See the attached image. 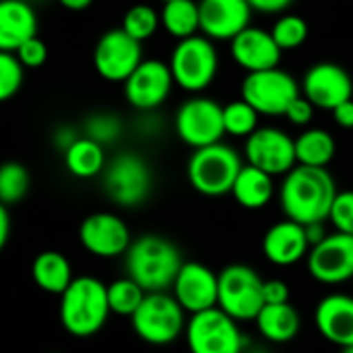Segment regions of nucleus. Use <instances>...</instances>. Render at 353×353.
<instances>
[{"label":"nucleus","mask_w":353,"mask_h":353,"mask_svg":"<svg viewBox=\"0 0 353 353\" xmlns=\"http://www.w3.org/2000/svg\"><path fill=\"white\" fill-rule=\"evenodd\" d=\"M336 194V183L326 166L295 164L285 174L279 200L287 219L310 225L328 221Z\"/></svg>","instance_id":"f257e3e1"},{"label":"nucleus","mask_w":353,"mask_h":353,"mask_svg":"<svg viewBox=\"0 0 353 353\" xmlns=\"http://www.w3.org/2000/svg\"><path fill=\"white\" fill-rule=\"evenodd\" d=\"M183 256L170 239L145 233L131 241L125 252V272L137 285L152 291H168L183 266Z\"/></svg>","instance_id":"f03ea898"},{"label":"nucleus","mask_w":353,"mask_h":353,"mask_svg":"<svg viewBox=\"0 0 353 353\" xmlns=\"http://www.w3.org/2000/svg\"><path fill=\"white\" fill-rule=\"evenodd\" d=\"M110 314L108 285L96 276H75L61 295V324L73 336L85 339L100 332Z\"/></svg>","instance_id":"7ed1b4c3"},{"label":"nucleus","mask_w":353,"mask_h":353,"mask_svg":"<svg viewBox=\"0 0 353 353\" xmlns=\"http://www.w3.org/2000/svg\"><path fill=\"white\" fill-rule=\"evenodd\" d=\"M133 332L148 345L164 347L185 332L188 312L168 291L145 293L141 305L131 316Z\"/></svg>","instance_id":"20e7f679"},{"label":"nucleus","mask_w":353,"mask_h":353,"mask_svg":"<svg viewBox=\"0 0 353 353\" xmlns=\"http://www.w3.org/2000/svg\"><path fill=\"white\" fill-rule=\"evenodd\" d=\"M154 188V172L143 156L125 150L114 154L102 170V190L121 208L141 206Z\"/></svg>","instance_id":"39448f33"},{"label":"nucleus","mask_w":353,"mask_h":353,"mask_svg":"<svg viewBox=\"0 0 353 353\" xmlns=\"http://www.w3.org/2000/svg\"><path fill=\"white\" fill-rule=\"evenodd\" d=\"M241 168V156L231 145L216 141L204 148H196L188 162V179L198 194L219 198L231 194Z\"/></svg>","instance_id":"423d86ee"},{"label":"nucleus","mask_w":353,"mask_h":353,"mask_svg":"<svg viewBox=\"0 0 353 353\" xmlns=\"http://www.w3.org/2000/svg\"><path fill=\"white\" fill-rule=\"evenodd\" d=\"M185 341L190 353H243L248 347L239 322L219 305L188 318Z\"/></svg>","instance_id":"0eeeda50"},{"label":"nucleus","mask_w":353,"mask_h":353,"mask_svg":"<svg viewBox=\"0 0 353 353\" xmlns=\"http://www.w3.org/2000/svg\"><path fill=\"white\" fill-rule=\"evenodd\" d=\"M168 67L174 85L192 94H200L214 81L219 73V54L210 38L196 34L179 40L170 54Z\"/></svg>","instance_id":"6e6552de"},{"label":"nucleus","mask_w":353,"mask_h":353,"mask_svg":"<svg viewBox=\"0 0 353 353\" xmlns=\"http://www.w3.org/2000/svg\"><path fill=\"white\" fill-rule=\"evenodd\" d=\"M264 303V279L252 266L229 264L219 272V307L237 322L256 320Z\"/></svg>","instance_id":"1a4fd4ad"},{"label":"nucleus","mask_w":353,"mask_h":353,"mask_svg":"<svg viewBox=\"0 0 353 353\" xmlns=\"http://www.w3.org/2000/svg\"><path fill=\"white\" fill-rule=\"evenodd\" d=\"M297 96H301L299 83L291 73L279 67L248 73L241 83V98L260 114L268 117H285Z\"/></svg>","instance_id":"9d476101"},{"label":"nucleus","mask_w":353,"mask_h":353,"mask_svg":"<svg viewBox=\"0 0 353 353\" xmlns=\"http://www.w3.org/2000/svg\"><path fill=\"white\" fill-rule=\"evenodd\" d=\"M174 131L181 141H185L194 150L223 141L227 133L223 106L216 100L204 96H194L185 100L174 114Z\"/></svg>","instance_id":"9b49d317"},{"label":"nucleus","mask_w":353,"mask_h":353,"mask_svg":"<svg viewBox=\"0 0 353 353\" xmlns=\"http://www.w3.org/2000/svg\"><path fill=\"white\" fill-rule=\"evenodd\" d=\"M141 61V42L131 38L123 28L104 32L94 46V69L102 79L112 83H125Z\"/></svg>","instance_id":"f8f14e48"},{"label":"nucleus","mask_w":353,"mask_h":353,"mask_svg":"<svg viewBox=\"0 0 353 353\" xmlns=\"http://www.w3.org/2000/svg\"><path fill=\"white\" fill-rule=\"evenodd\" d=\"M307 272L322 285H343L353 281V235L334 231L310 248Z\"/></svg>","instance_id":"ddd939ff"},{"label":"nucleus","mask_w":353,"mask_h":353,"mask_svg":"<svg viewBox=\"0 0 353 353\" xmlns=\"http://www.w3.org/2000/svg\"><path fill=\"white\" fill-rule=\"evenodd\" d=\"M172 85L174 79L170 67L158 59H152L139 63V67L125 79L123 92L125 100L133 108L141 112H154L158 106L166 102Z\"/></svg>","instance_id":"4468645a"},{"label":"nucleus","mask_w":353,"mask_h":353,"mask_svg":"<svg viewBox=\"0 0 353 353\" xmlns=\"http://www.w3.org/2000/svg\"><path fill=\"white\" fill-rule=\"evenodd\" d=\"M245 158L272 176L287 174L297 164L295 139L279 127H258L245 139Z\"/></svg>","instance_id":"2eb2a0df"},{"label":"nucleus","mask_w":353,"mask_h":353,"mask_svg":"<svg viewBox=\"0 0 353 353\" xmlns=\"http://www.w3.org/2000/svg\"><path fill=\"white\" fill-rule=\"evenodd\" d=\"M127 223L114 212H94L79 225V243L96 258H119L131 245Z\"/></svg>","instance_id":"dca6fc26"},{"label":"nucleus","mask_w":353,"mask_h":353,"mask_svg":"<svg viewBox=\"0 0 353 353\" xmlns=\"http://www.w3.org/2000/svg\"><path fill=\"white\" fill-rule=\"evenodd\" d=\"M301 92L316 108L334 110L339 104L353 98V79L341 65L316 63L305 71Z\"/></svg>","instance_id":"f3484780"},{"label":"nucleus","mask_w":353,"mask_h":353,"mask_svg":"<svg viewBox=\"0 0 353 353\" xmlns=\"http://www.w3.org/2000/svg\"><path fill=\"white\" fill-rule=\"evenodd\" d=\"M170 293L192 316L219 305V274L202 262H183Z\"/></svg>","instance_id":"a211bd4d"},{"label":"nucleus","mask_w":353,"mask_h":353,"mask_svg":"<svg viewBox=\"0 0 353 353\" xmlns=\"http://www.w3.org/2000/svg\"><path fill=\"white\" fill-rule=\"evenodd\" d=\"M252 11L248 0H200V32L212 42H231L250 28Z\"/></svg>","instance_id":"6ab92c4d"},{"label":"nucleus","mask_w":353,"mask_h":353,"mask_svg":"<svg viewBox=\"0 0 353 353\" xmlns=\"http://www.w3.org/2000/svg\"><path fill=\"white\" fill-rule=\"evenodd\" d=\"M231 57L241 69L254 73L279 67L283 50L270 32L250 26L231 40Z\"/></svg>","instance_id":"aec40b11"},{"label":"nucleus","mask_w":353,"mask_h":353,"mask_svg":"<svg viewBox=\"0 0 353 353\" xmlns=\"http://www.w3.org/2000/svg\"><path fill=\"white\" fill-rule=\"evenodd\" d=\"M310 241L305 235V227L291 219L274 223L262 239V254L274 266H293L307 258Z\"/></svg>","instance_id":"412c9836"},{"label":"nucleus","mask_w":353,"mask_h":353,"mask_svg":"<svg viewBox=\"0 0 353 353\" xmlns=\"http://www.w3.org/2000/svg\"><path fill=\"white\" fill-rule=\"evenodd\" d=\"M314 324L318 332L336 347L353 345V295L330 293L316 303Z\"/></svg>","instance_id":"4be33fe9"},{"label":"nucleus","mask_w":353,"mask_h":353,"mask_svg":"<svg viewBox=\"0 0 353 353\" xmlns=\"http://www.w3.org/2000/svg\"><path fill=\"white\" fill-rule=\"evenodd\" d=\"M38 36V15L30 0H0V50L15 52Z\"/></svg>","instance_id":"5701e85b"},{"label":"nucleus","mask_w":353,"mask_h":353,"mask_svg":"<svg viewBox=\"0 0 353 353\" xmlns=\"http://www.w3.org/2000/svg\"><path fill=\"white\" fill-rule=\"evenodd\" d=\"M256 328L260 336L268 343H289L297 336L301 328V316L291 301L285 303H264L256 316Z\"/></svg>","instance_id":"b1692460"},{"label":"nucleus","mask_w":353,"mask_h":353,"mask_svg":"<svg viewBox=\"0 0 353 353\" xmlns=\"http://www.w3.org/2000/svg\"><path fill=\"white\" fill-rule=\"evenodd\" d=\"M235 202L248 210H260L264 208L272 196H274V183H272V174L264 172L262 168L254 164H243L239 170L237 179L231 190Z\"/></svg>","instance_id":"393cba45"},{"label":"nucleus","mask_w":353,"mask_h":353,"mask_svg":"<svg viewBox=\"0 0 353 353\" xmlns=\"http://www.w3.org/2000/svg\"><path fill=\"white\" fill-rule=\"evenodd\" d=\"M32 276H34V283L42 291L52 293V295H63V291L75 279L67 256L54 250H46L36 256L32 264Z\"/></svg>","instance_id":"a878e982"},{"label":"nucleus","mask_w":353,"mask_h":353,"mask_svg":"<svg viewBox=\"0 0 353 353\" xmlns=\"http://www.w3.org/2000/svg\"><path fill=\"white\" fill-rule=\"evenodd\" d=\"M63 160H65V168L77 176V179H94V176L102 174L108 158L104 154V145L85 137L81 133V137L63 152Z\"/></svg>","instance_id":"bb28decb"},{"label":"nucleus","mask_w":353,"mask_h":353,"mask_svg":"<svg viewBox=\"0 0 353 353\" xmlns=\"http://www.w3.org/2000/svg\"><path fill=\"white\" fill-rule=\"evenodd\" d=\"M160 23L168 36L185 40L200 32V3L196 0H166L160 11Z\"/></svg>","instance_id":"cd10ccee"},{"label":"nucleus","mask_w":353,"mask_h":353,"mask_svg":"<svg viewBox=\"0 0 353 353\" xmlns=\"http://www.w3.org/2000/svg\"><path fill=\"white\" fill-rule=\"evenodd\" d=\"M336 143L334 137L326 129H305L295 139V156L297 164L307 166H328V162L334 158Z\"/></svg>","instance_id":"c85d7f7f"},{"label":"nucleus","mask_w":353,"mask_h":353,"mask_svg":"<svg viewBox=\"0 0 353 353\" xmlns=\"http://www.w3.org/2000/svg\"><path fill=\"white\" fill-rule=\"evenodd\" d=\"M32 190V174L23 162L7 160L0 164V202L5 206L21 204Z\"/></svg>","instance_id":"c756f323"},{"label":"nucleus","mask_w":353,"mask_h":353,"mask_svg":"<svg viewBox=\"0 0 353 353\" xmlns=\"http://www.w3.org/2000/svg\"><path fill=\"white\" fill-rule=\"evenodd\" d=\"M145 297V289L141 285H137L131 276H123L117 279L108 285V303H110V312L117 316H127L131 318L135 314V310L141 305Z\"/></svg>","instance_id":"7c9ffc66"},{"label":"nucleus","mask_w":353,"mask_h":353,"mask_svg":"<svg viewBox=\"0 0 353 353\" xmlns=\"http://www.w3.org/2000/svg\"><path fill=\"white\" fill-rule=\"evenodd\" d=\"M123 129H125L123 121H121V117L117 112L98 110V112H92V114L85 117L81 133L106 148V145H112V143H117L121 139Z\"/></svg>","instance_id":"2f4dec72"},{"label":"nucleus","mask_w":353,"mask_h":353,"mask_svg":"<svg viewBox=\"0 0 353 353\" xmlns=\"http://www.w3.org/2000/svg\"><path fill=\"white\" fill-rule=\"evenodd\" d=\"M258 117L260 112L248 104L243 98L233 100L227 106H223V119H225V131L235 137H248L258 129Z\"/></svg>","instance_id":"473e14b6"},{"label":"nucleus","mask_w":353,"mask_h":353,"mask_svg":"<svg viewBox=\"0 0 353 353\" xmlns=\"http://www.w3.org/2000/svg\"><path fill=\"white\" fill-rule=\"evenodd\" d=\"M160 26H162L160 23V13L154 7H150V5H133L125 13L121 28L131 38H135L139 42H145V40H150L158 32Z\"/></svg>","instance_id":"72a5a7b5"},{"label":"nucleus","mask_w":353,"mask_h":353,"mask_svg":"<svg viewBox=\"0 0 353 353\" xmlns=\"http://www.w3.org/2000/svg\"><path fill=\"white\" fill-rule=\"evenodd\" d=\"M26 81V67L15 52L0 50V104L13 100Z\"/></svg>","instance_id":"f704fd0d"},{"label":"nucleus","mask_w":353,"mask_h":353,"mask_svg":"<svg viewBox=\"0 0 353 353\" xmlns=\"http://www.w3.org/2000/svg\"><path fill=\"white\" fill-rule=\"evenodd\" d=\"M307 23L299 15H283L270 30L281 50H295L307 40Z\"/></svg>","instance_id":"c9c22d12"},{"label":"nucleus","mask_w":353,"mask_h":353,"mask_svg":"<svg viewBox=\"0 0 353 353\" xmlns=\"http://www.w3.org/2000/svg\"><path fill=\"white\" fill-rule=\"evenodd\" d=\"M328 221L332 223L334 231L353 235V192L336 194L330 214H328Z\"/></svg>","instance_id":"e433bc0d"},{"label":"nucleus","mask_w":353,"mask_h":353,"mask_svg":"<svg viewBox=\"0 0 353 353\" xmlns=\"http://www.w3.org/2000/svg\"><path fill=\"white\" fill-rule=\"evenodd\" d=\"M15 54L26 69H40L48 61V46L40 36H34L28 42H23L15 50Z\"/></svg>","instance_id":"4c0bfd02"},{"label":"nucleus","mask_w":353,"mask_h":353,"mask_svg":"<svg viewBox=\"0 0 353 353\" xmlns=\"http://www.w3.org/2000/svg\"><path fill=\"white\" fill-rule=\"evenodd\" d=\"M314 104L301 94V96H297L293 102H291V106L287 108V112H285V117L289 119V123H293V125H297V127H305V125H310V121L314 119Z\"/></svg>","instance_id":"58836bf2"},{"label":"nucleus","mask_w":353,"mask_h":353,"mask_svg":"<svg viewBox=\"0 0 353 353\" xmlns=\"http://www.w3.org/2000/svg\"><path fill=\"white\" fill-rule=\"evenodd\" d=\"M79 137H81V133H79L73 125H59V127L52 131V145L63 154V152L69 150Z\"/></svg>","instance_id":"ea45409f"},{"label":"nucleus","mask_w":353,"mask_h":353,"mask_svg":"<svg viewBox=\"0 0 353 353\" xmlns=\"http://www.w3.org/2000/svg\"><path fill=\"white\" fill-rule=\"evenodd\" d=\"M264 301L266 303H285L289 301V285L281 279L264 281Z\"/></svg>","instance_id":"a19ab883"},{"label":"nucleus","mask_w":353,"mask_h":353,"mask_svg":"<svg viewBox=\"0 0 353 353\" xmlns=\"http://www.w3.org/2000/svg\"><path fill=\"white\" fill-rule=\"evenodd\" d=\"M250 7L260 13H283L291 7L293 0H248Z\"/></svg>","instance_id":"79ce46f5"},{"label":"nucleus","mask_w":353,"mask_h":353,"mask_svg":"<svg viewBox=\"0 0 353 353\" xmlns=\"http://www.w3.org/2000/svg\"><path fill=\"white\" fill-rule=\"evenodd\" d=\"M334 117V123L343 129H353V98L345 100L343 104H339L334 110H330Z\"/></svg>","instance_id":"37998d69"},{"label":"nucleus","mask_w":353,"mask_h":353,"mask_svg":"<svg viewBox=\"0 0 353 353\" xmlns=\"http://www.w3.org/2000/svg\"><path fill=\"white\" fill-rule=\"evenodd\" d=\"M9 237H11V212L9 206L0 202V252L9 243Z\"/></svg>","instance_id":"c03bdc74"},{"label":"nucleus","mask_w":353,"mask_h":353,"mask_svg":"<svg viewBox=\"0 0 353 353\" xmlns=\"http://www.w3.org/2000/svg\"><path fill=\"white\" fill-rule=\"evenodd\" d=\"M303 227H305V235H307L310 245L320 243V241L328 235L326 229H324V223H310V225H303Z\"/></svg>","instance_id":"a18cd8bd"},{"label":"nucleus","mask_w":353,"mask_h":353,"mask_svg":"<svg viewBox=\"0 0 353 353\" xmlns=\"http://www.w3.org/2000/svg\"><path fill=\"white\" fill-rule=\"evenodd\" d=\"M61 3V7H65V9H69V11H85V9H90L92 7V3L94 0H59Z\"/></svg>","instance_id":"49530a36"},{"label":"nucleus","mask_w":353,"mask_h":353,"mask_svg":"<svg viewBox=\"0 0 353 353\" xmlns=\"http://www.w3.org/2000/svg\"><path fill=\"white\" fill-rule=\"evenodd\" d=\"M341 353H353V345H349V347H341Z\"/></svg>","instance_id":"de8ad7c7"},{"label":"nucleus","mask_w":353,"mask_h":353,"mask_svg":"<svg viewBox=\"0 0 353 353\" xmlns=\"http://www.w3.org/2000/svg\"><path fill=\"white\" fill-rule=\"evenodd\" d=\"M50 353H61V351H50Z\"/></svg>","instance_id":"09e8293b"},{"label":"nucleus","mask_w":353,"mask_h":353,"mask_svg":"<svg viewBox=\"0 0 353 353\" xmlns=\"http://www.w3.org/2000/svg\"><path fill=\"white\" fill-rule=\"evenodd\" d=\"M30 3H36V0H30Z\"/></svg>","instance_id":"8fccbe9b"},{"label":"nucleus","mask_w":353,"mask_h":353,"mask_svg":"<svg viewBox=\"0 0 353 353\" xmlns=\"http://www.w3.org/2000/svg\"><path fill=\"white\" fill-rule=\"evenodd\" d=\"M162 3H166V0H162Z\"/></svg>","instance_id":"3c124183"}]
</instances>
